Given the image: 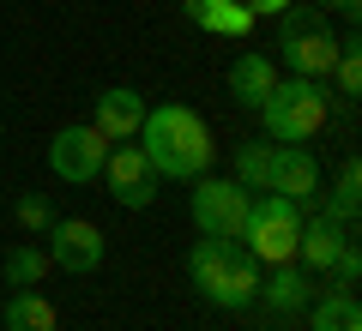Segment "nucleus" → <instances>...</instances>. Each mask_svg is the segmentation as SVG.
<instances>
[{"label": "nucleus", "instance_id": "obj_8", "mask_svg": "<svg viewBox=\"0 0 362 331\" xmlns=\"http://www.w3.org/2000/svg\"><path fill=\"white\" fill-rule=\"evenodd\" d=\"M103 181H109V199L121 205V211H145V205L157 199V169L145 163V151L139 145H109V163H103Z\"/></svg>", "mask_w": 362, "mask_h": 331}, {"label": "nucleus", "instance_id": "obj_12", "mask_svg": "<svg viewBox=\"0 0 362 331\" xmlns=\"http://www.w3.org/2000/svg\"><path fill=\"white\" fill-rule=\"evenodd\" d=\"M278 54H284L290 78H326V73H332V61H338V37L320 25V30H302V37H284V42H278Z\"/></svg>", "mask_w": 362, "mask_h": 331}, {"label": "nucleus", "instance_id": "obj_2", "mask_svg": "<svg viewBox=\"0 0 362 331\" xmlns=\"http://www.w3.org/2000/svg\"><path fill=\"white\" fill-rule=\"evenodd\" d=\"M259 259L247 253L242 241H194V253H187V277H194V289L206 295L211 307H230V313H242V307H254L259 295Z\"/></svg>", "mask_w": 362, "mask_h": 331}, {"label": "nucleus", "instance_id": "obj_3", "mask_svg": "<svg viewBox=\"0 0 362 331\" xmlns=\"http://www.w3.org/2000/svg\"><path fill=\"white\" fill-rule=\"evenodd\" d=\"M326 109H332L326 78H278L272 97L259 102L254 115L266 121V139L272 145H308L314 133L326 127Z\"/></svg>", "mask_w": 362, "mask_h": 331}, {"label": "nucleus", "instance_id": "obj_19", "mask_svg": "<svg viewBox=\"0 0 362 331\" xmlns=\"http://www.w3.org/2000/svg\"><path fill=\"white\" fill-rule=\"evenodd\" d=\"M356 211H362V163L344 157V169H338V181H332V199H326V217L356 223Z\"/></svg>", "mask_w": 362, "mask_h": 331}, {"label": "nucleus", "instance_id": "obj_1", "mask_svg": "<svg viewBox=\"0 0 362 331\" xmlns=\"http://www.w3.org/2000/svg\"><path fill=\"white\" fill-rule=\"evenodd\" d=\"M133 145H139L145 163L157 169V181H199V175H211V163H218L211 127L187 109V102H157V109H145Z\"/></svg>", "mask_w": 362, "mask_h": 331}, {"label": "nucleus", "instance_id": "obj_5", "mask_svg": "<svg viewBox=\"0 0 362 331\" xmlns=\"http://www.w3.org/2000/svg\"><path fill=\"white\" fill-rule=\"evenodd\" d=\"M247 205H254V193H247L242 181H223V175H199V181H194V193H187L194 229H199V235H211V241H242Z\"/></svg>", "mask_w": 362, "mask_h": 331}, {"label": "nucleus", "instance_id": "obj_10", "mask_svg": "<svg viewBox=\"0 0 362 331\" xmlns=\"http://www.w3.org/2000/svg\"><path fill=\"white\" fill-rule=\"evenodd\" d=\"M266 193H284V199L308 205L320 193V157L308 145H272V175H266Z\"/></svg>", "mask_w": 362, "mask_h": 331}, {"label": "nucleus", "instance_id": "obj_26", "mask_svg": "<svg viewBox=\"0 0 362 331\" xmlns=\"http://www.w3.org/2000/svg\"><path fill=\"white\" fill-rule=\"evenodd\" d=\"M0 145H6V133H0Z\"/></svg>", "mask_w": 362, "mask_h": 331}, {"label": "nucleus", "instance_id": "obj_18", "mask_svg": "<svg viewBox=\"0 0 362 331\" xmlns=\"http://www.w3.org/2000/svg\"><path fill=\"white\" fill-rule=\"evenodd\" d=\"M314 331H362L356 289H332L326 301H314Z\"/></svg>", "mask_w": 362, "mask_h": 331}, {"label": "nucleus", "instance_id": "obj_17", "mask_svg": "<svg viewBox=\"0 0 362 331\" xmlns=\"http://www.w3.org/2000/svg\"><path fill=\"white\" fill-rule=\"evenodd\" d=\"M0 271H6V289H42V277H49V253H42L37 241H18Z\"/></svg>", "mask_w": 362, "mask_h": 331}, {"label": "nucleus", "instance_id": "obj_9", "mask_svg": "<svg viewBox=\"0 0 362 331\" xmlns=\"http://www.w3.org/2000/svg\"><path fill=\"white\" fill-rule=\"evenodd\" d=\"M145 109H151V102H145L133 85H109V90H97V97H90V127L103 133L109 145H127V139H139Z\"/></svg>", "mask_w": 362, "mask_h": 331}, {"label": "nucleus", "instance_id": "obj_21", "mask_svg": "<svg viewBox=\"0 0 362 331\" xmlns=\"http://www.w3.org/2000/svg\"><path fill=\"white\" fill-rule=\"evenodd\" d=\"M332 90L338 97H362V49H356V37H344L338 42V61H332Z\"/></svg>", "mask_w": 362, "mask_h": 331}, {"label": "nucleus", "instance_id": "obj_24", "mask_svg": "<svg viewBox=\"0 0 362 331\" xmlns=\"http://www.w3.org/2000/svg\"><path fill=\"white\" fill-rule=\"evenodd\" d=\"M308 6H314V13H338L344 25H356V18H362V0H308Z\"/></svg>", "mask_w": 362, "mask_h": 331}, {"label": "nucleus", "instance_id": "obj_13", "mask_svg": "<svg viewBox=\"0 0 362 331\" xmlns=\"http://www.w3.org/2000/svg\"><path fill=\"white\" fill-rule=\"evenodd\" d=\"M272 85H278V61L259 49H242L230 66V102L235 109H259V102L272 97Z\"/></svg>", "mask_w": 362, "mask_h": 331}, {"label": "nucleus", "instance_id": "obj_15", "mask_svg": "<svg viewBox=\"0 0 362 331\" xmlns=\"http://www.w3.org/2000/svg\"><path fill=\"white\" fill-rule=\"evenodd\" d=\"M181 13H187V25H194V30H206V37H235V42L259 25L242 0H181Z\"/></svg>", "mask_w": 362, "mask_h": 331}, {"label": "nucleus", "instance_id": "obj_16", "mask_svg": "<svg viewBox=\"0 0 362 331\" xmlns=\"http://www.w3.org/2000/svg\"><path fill=\"white\" fill-rule=\"evenodd\" d=\"M0 331H61V313H54V301L42 289H13Z\"/></svg>", "mask_w": 362, "mask_h": 331}, {"label": "nucleus", "instance_id": "obj_22", "mask_svg": "<svg viewBox=\"0 0 362 331\" xmlns=\"http://www.w3.org/2000/svg\"><path fill=\"white\" fill-rule=\"evenodd\" d=\"M13 217H18V229H25V235H49L61 211H54V199H49V193H18Z\"/></svg>", "mask_w": 362, "mask_h": 331}, {"label": "nucleus", "instance_id": "obj_11", "mask_svg": "<svg viewBox=\"0 0 362 331\" xmlns=\"http://www.w3.org/2000/svg\"><path fill=\"white\" fill-rule=\"evenodd\" d=\"M350 241V223H338V217H302V235H296V265L308 271V277H326L332 271V259L344 253Z\"/></svg>", "mask_w": 362, "mask_h": 331}, {"label": "nucleus", "instance_id": "obj_20", "mask_svg": "<svg viewBox=\"0 0 362 331\" xmlns=\"http://www.w3.org/2000/svg\"><path fill=\"white\" fill-rule=\"evenodd\" d=\"M266 175H272V139H242L235 145V175L247 193H266Z\"/></svg>", "mask_w": 362, "mask_h": 331}, {"label": "nucleus", "instance_id": "obj_4", "mask_svg": "<svg viewBox=\"0 0 362 331\" xmlns=\"http://www.w3.org/2000/svg\"><path fill=\"white\" fill-rule=\"evenodd\" d=\"M296 235H302V205H296V199L266 193V199L247 205L242 247L259 259V265H290V259H296Z\"/></svg>", "mask_w": 362, "mask_h": 331}, {"label": "nucleus", "instance_id": "obj_7", "mask_svg": "<svg viewBox=\"0 0 362 331\" xmlns=\"http://www.w3.org/2000/svg\"><path fill=\"white\" fill-rule=\"evenodd\" d=\"M49 265H61V271H73V277H85V271H97L103 265V253H109V235L90 223V217H54V229H49Z\"/></svg>", "mask_w": 362, "mask_h": 331}, {"label": "nucleus", "instance_id": "obj_6", "mask_svg": "<svg viewBox=\"0 0 362 331\" xmlns=\"http://www.w3.org/2000/svg\"><path fill=\"white\" fill-rule=\"evenodd\" d=\"M103 163H109V139L90 121H73L49 139V169L66 181V187H90V181H103Z\"/></svg>", "mask_w": 362, "mask_h": 331}, {"label": "nucleus", "instance_id": "obj_23", "mask_svg": "<svg viewBox=\"0 0 362 331\" xmlns=\"http://www.w3.org/2000/svg\"><path fill=\"white\" fill-rule=\"evenodd\" d=\"M326 277H338V289H356V277H362V247H356V235L344 241V253L332 259V271Z\"/></svg>", "mask_w": 362, "mask_h": 331}, {"label": "nucleus", "instance_id": "obj_14", "mask_svg": "<svg viewBox=\"0 0 362 331\" xmlns=\"http://www.w3.org/2000/svg\"><path fill=\"white\" fill-rule=\"evenodd\" d=\"M254 301H266L272 313H302V307L314 301V283H308V271H302L296 259H290V265H266Z\"/></svg>", "mask_w": 362, "mask_h": 331}, {"label": "nucleus", "instance_id": "obj_25", "mask_svg": "<svg viewBox=\"0 0 362 331\" xmlns=\"http://www.w3.org/2000/svg\"><path fill=\"white\" fill-rule=\"evenodd\" d=\"M242 6H247L254 18H284L290 6H296V0H242Z\"/></svg>", "mask_w": 362, "mask_h": 331}]
</instances>
